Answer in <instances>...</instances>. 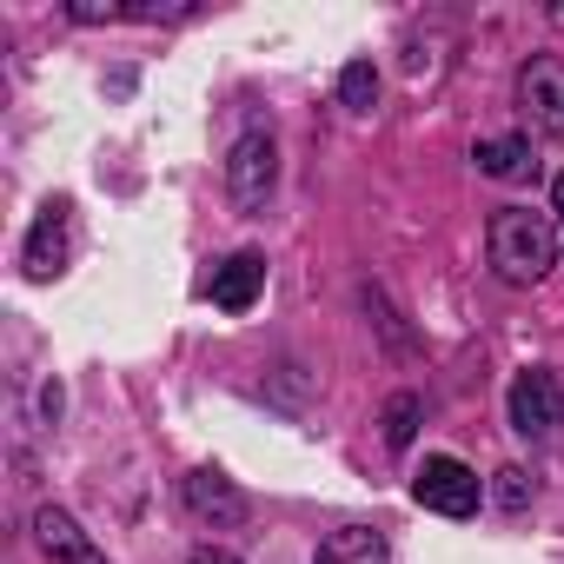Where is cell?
Segmentation results:
<instances>
[{"label":"cell","mask_w":564,"mask_h":564,"mask_svg":"<svg viewBox=\"0 0 564 564\" xmlns=\"http://www.w3.org/2000/svg\"><path fill=\"white\" fill-rule=\"evenodd\" d=\"M485 252H491V272L505 279V286H538V279L557 265L564 239H557V219L551 213L498 206L491 213V232H485Z\"/></svg>","instance_id":"cell-1"},{"label":"cell","mask_w":564,"mask_h":564,"mask_svg":"<svg viewBox=\"0 0 564 564\" xmlns=\"http://www.w3.org/2000/svg\"><path fill=\"white\" fill-rule=\"evenodd\" d=\"M272 186H279V147H272V133H239L232 140V153H226V193H232V206L239 213H259L265 199H272Z\"/></svg>","instance_id":"cell-2"},{"label":"cell","mask_w":564,"mask_h":564,"mask_svg":"<svg viewBox=\"0 0 564 564\" xmlns=\"http://www.w3.org/2000/svg\"><path fill=\"white\" fill-rule=\"evenodd\" d=\"M412 498H419L425 511H438V518H471V511H478V498H485V485H478V471H471V465H458V458L432 452V458L419 465V478H412Z\"/></svg>","instance_id":"cell-3"},{"label":"cell","mask_w":564,"mask_h":564,"mask_svg":"<svg viewBox=\"0 0 564 564\" xmlns=\"http://www.w3.org/2000/svg\"><path fill=\"white\" fill-rule=\"evenodd\" d=\"M518 113L531 133H564V61L557 54H531L518 67Z\"/></svg>","instance_id":"cell-4"},{"label":"cell","mask_w":564,"mask_h":564,"mask_svg":"<svg viewBox=\"0 0 564 564\" xmlns=\"http://www.w3.org/2000/svg\"><path fill=\"white\" fill-rule=\"evenodd\" d=\"M505 405H511V432L518 438H551L564 425V392H557V379L544 366H524L511 379V399Z\"/></svg>","instance_id":"cell-5"},{"label":"cell","mask_w":564,"mask_h":564,"mask_svg":"<svg viewBox=\"0 0 564 564\" xmlns=\"http://www.w3.org/2000/svg\"><path fill=\"white\" fill-rule=\"evenodd\" d=\"M67 252H74V206L67 199H47L41 206V219H34V232H28V252H21V265H28V279H61L67 272Z\"/></svg>","instance_id":"cell-6"},{"label":"cell","mask_w":564,"mask_h":564,"mask_svg":"<svg viewBox=\"0 0 564 564\" xmlns=\"http://www.w3.org/2000/svg\"><path fill=\"white\" fill-rule=\"evenodd\" d=\"M34 544H41L47 564H107V551H100V544L80 531V518L61 511V505H41V511H34Z\"/></svg>","instance_id":"cell-7"},{"label":"cell","mask_w":564,"mask_h":564,"mask_svg":"<svg viewBox=\"0 0 564 564\" xmlns=\"http://www.w3.org/2000/svg\"><path fill=\"white\" fill-rule=\"evenodd\" d=\"M180 498H186V511L199 518V524H213V531H226V524H246V491L232 485V478H219V471H186V485H180Z\"/></svg>","instance_id":"cell-8"},{"label":"cell","mask_w":564,"mask_h":564,"mask_svg":"<svg viewBox=\"0 0 564 564\" xmlns=\"http://www.w3.org/2000/svg\"><path fill=\"white\" fill-rule=\"evenodd\" d=\"M259 286H265V259H259V252H232V259L213 265L206 300H213L219 313H246V306L259 300Z\"/></svg>","instance_id":"cell-9"},{"label":"cell","mask_w":564,"mask_h":564,"mask_svg":"<svg viewBox=\"0 0 564 564\" xmlns=\"http://www.w3.org/2000/svg\"><path fill=\"white\" fill-rule=\"evenodd\" d=\"M313 564H392V551H386V538H379L372 524H339V531L319 544Z\"/></svg>","instance_id":"cell-10"},{"label":"cell","mask_w":564,"mask_h":564,"mask_svg":"<svg viewBox=\"0 0 564 564\" xmlns=\"http://www.w3.org/2000/svg\"><path fill=\"white\" fill-rule=\"evenodd\" d=\"M478 173H491V180H531V140H478Z\"/></svg>","instance_id":"cell-11"},{"label":"cell","mask_w":564,"mask_h":564,"mask_svg":"<svg viewBox=\"0 0 564 564\" xmlns=\"http://www.w3.org/2000/svg\"><path fill=\"white\" fill-rule=\"evenodd\" d=\"M339 100H346L352 113H372V100H379V74H372V61H352V67L339 74Z\"/></svg>","instance_id":"cell-12"},{"label":"cell","mask_w":564,"mask_h":564,"mask_svg":"<svg viewBox=\"0 0 564 564\" xmlns=\"http://www.w3.org/2000/svg\"><path fill=\"white\" fill-rule=\"evenodd\" d=\"M419 412H425V405H419V392H399V399L386 405V445H392V452H405V445H412Z\"/></svg>","instance_id":"cell-13"},{"label":"cell","mask_w":564,"mask_h":564,"mask_svg":"<svg viewBox=\"0 0 564 564\" xmlns=\"http://www.w3.org/2000/svg\"><path fill=\"white\" fill-rule=\"evenodd\" d=\"M491 498H498L505 511H524V505H531V471H524V465H505L498 485H491Z\"/></svg>","instance_id":"cell-14"},{"label":"cell","mask_w":564,"mask_h":564,"mask_svg":"<svg viewBox=\"0 0 564 564\" xmlns=\"http://www.w3.org/2000/svg\"><path fill=\"white\" fill-rule=\"evenodd\" d=\"M186 564H239V557H232V551H219V544H199Z\"/></svg>","instance_id":"cell-15"},{"label":"cell","mask_w":564,"mask_h":564,"mask_svg":"<svg viewBox=\"0 0 564 564\" xmlns=\"http://www.w3.org/2000/svg\"><path fill=\"white\" fill-rule=\"evenodd\" d=\"M551 219H557V239H564V173L551 180Z\"/></svg>","instance_id":"cell-16"}]
</instances>
